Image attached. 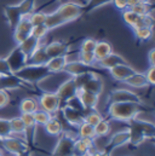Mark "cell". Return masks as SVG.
<instances>
[{
  "label": "cell",
  "mask_w": 155,
  "mask_h": 156,
  "mask_svg": "<svg viewBox=\"0 0 155 156\" xmlns=\"http://www.w3.org/2000/svg\"><path fill=\"white\" fill-rule=\"evenodd\" d=\"M124 83H126V85H128L131 87H135V88H143V87H148L149 86L147 79L144 76V74L137 73V72L133 73L130 78L126 79L124 81Z\"/></svg>",
  "instance_id": "4316f807"
},
{
  "label": "cell",
  "mask_w": 155,
  "mask_h": 156,
  "mask_svg": "<svg viewBox=\"0 0 155 156\" xmlns=\"http://www.w3.org/2000/svg\"><path fill=\"white\" fill-rule=\"evenodd\" d=\"M128 132H130V143L133 145H139L147 139H152L154 137L155 127L152 122H147L139 120L137 117L128 121Z\"/></svg>",
  "instance_id": "7a4b0ae2"
},
{
  "label": "cell",
  "mask_w": 155,
  "mask_h": 156,
  "mask_svg": "<svg viewBox=\"0 0 155 156\" xmlns=\"http://www.w3.org/2000/svg\"><path fill=\"white\" fill-rule=\"evenodd\" d=\"M11 70L9 68V64L6 62L5 58H0V75H6V74H10Z\"/></svg>",
  "instance_id": "7dc6e473"
},
{
  "label": "cell",
  "mask_w": 155,
  "mask_h": 156,
  "mask_svg": "<svg viewBox=\"0 0 155 156\" xmlns=\"http://www.w3.org/2000/svg\"><path fill=\"white\" fill-rule=\"evenodd\" d=\"M113 52V46L110 45V42L102 40V41H97L96 47L93 50V55L96 58V63L103 58H106L108 55H110Z\"/></svg>",
  "instance_id": "d4e9b609"
},
{
  "label": "cell",
  "mask_w": 155,
  "mask_h": 156,
  "mask_svg": "<svg viewBox=\"0 0 155 156\" xmlns=\"http://www.w3.org/2000/svg\"><path fill=\"white\" fill-rule=\"evenodd\" d=\"M7 64H9V68L11 70V73H17L18 70H21L23 67L27 66V61H28V57L24 55V52L20 48V46H16L11 52L10 55L5 58Z\"/></svg>",
  "instance_id": "9c48e42d"
},
{
  "label": "cell",
  "mask_w": 155,
  "mask_h": 156,
  "mask_svg": "<svg viewBox=\"0 0 155 156\" xmlns=\"http://www.w3.org/2000/svg\"><path fill=\"white\" fill-rule=\"evenodd\" d=\"M93 128H95V136H96V138L97 137H106V136H108L110 133V129H112L110 121L103 117L96 126H93Z\"/></svg>",
  "instance_id": "f546056e"
},
{
  "label": "cell",
  "mask_w": 155,
  "mask_h": 156,
  "mask_svg": "<svg viewBox=\"0 0 155 156\" xmlns=\"http://www.w3.org/2000/svg\"><path fill=\"white\" fill-rule=\"evenodd\" d=\"M24 86H26V83L13 73H10L6 75H0V88H2V90L12 91V90L22 88Z\"/></svg>",
  "instance_id": "2e32d148"
},
{
  "label": "cell",
  "mask_w": 155,
  "mask_h": 156,
  "mask_svg": "<svg viewBox=\"0 0 155 156\" xmlns=\"http://www.w3.org/2000/svg\"><path fill=\"white\" fill-rule=\"evenodd\" d=\"M39 109V102L34 97H26L20 102L21 113H35Z\"/></svg>",
  "instance_id": "83f0119b"
},
{
  "label": "cell",
  "mask_w": 155,
  "mask_h": 156,
  "mask_svg": "<svg viewBox=\"0 0 155 156\" xmlns=\"http://www.w3.org/2000/svg\"><path fill=\"white\" fill-rule=\"evenodd\" d=\"M114 102H133V103H142L141 97L130 90L126 88H116L109 93V103Z\"/></svg>",
  "instance_id": "8fae6325"
},
{
  "label": "cell",
  "mask_w": 155,
  "mask_h": 156,
  "mask_svg": "<svg viewBox=\"0 0 155 156\" xmlns=\"http://www.w3.org/2000/svg\"><path fill=\"white\" fill-rule=\"evenodd\" d=\"M16 156H32V153H31V150H27V151H23V153H21V154Z\"/></svg>",
  "instance_id": "816d5d0a"
},
{
  "label": "cell",
  "mask_w": 155,
  "mask_h": 156,
  "mask_svg": "<svg viewBox=\"0 0 155 156\" xmlns=\"http://www.w3.org/2000/svg\"><path fill=\"white\" fill-rule=\"evenodd\" d=\"M144 110L142 103L133 102H114L108 105V115L115 121L128 122L130 120L137 117Z\"/></svg>",
  "instance_id": "6da1fadb"
},
{
  "label": "cell",
  "mask_w": 155,
  "mask_h": 156,
  "mask_svg": "<svg viewBox=\"0 0 155 156\" xmlns=\"http://www.w3.org/2000/svg\"><path fill=\"white\" fill-rule=\"evenodd\" d=\"M138 2H143V4H152V0H138Z\"/></svg>",
  "instance_id": "f5cc1de1"
},
{
  "label": "cell",
  "mask_w": 155,
  "mask_h": 156,
  "mask_svg": "<svg viewBox=\"0 0 155 156\" xmlns=\"http://www.w3.org/2000/svg\"><path fill=\"white\" fill-rule=\"evenodd\" d=\"M4 153H5V150H2V149H0V156H4Z\"/></svg>",
  "instance_id": "db71d44e"
},
{
  "label": "cell",
  "mask_w": 155,
  "mask_h": 156,
  "mask_svg": "<svg viewBox=\"0 0 155 156\" xmlns=\"http://www.w3.org/2000/svg\"><path fill=\"white\" fill-rule=\"evenodd\" d=\"M109 2H112V0H87L84 4V13L91 12V11L96 10L97 7L106 5V4H109Z\"/></svg>",
  "instance_id": "d590c367"
},
{
  "label": "cell",
  "mask_w": 155,
  "mask_h": 156,
  "mask_svg": "<svg viewBox=\"0 0 155 156\" xmlns=\"http://www.w3.org/2000/svg\"><path fill=\"white\" fill-rule=\"evenodd\" d=\"M79 61L82 62L86 66H92L93 67L96 64V58H95L93 52H82V51H79Z\"/></svg>",
  "instance_id": "b9f144b4"
},
{
  "label": "cell",
  "mask_w": 155,
  "mask_h": 156,
  "mask_svg": "<svg viewBox=\"0 0 155 156\" xmlns=\"http://www.w3.org/2000/svg\"><path fill=\"white\" fill-rule=\"evenodd\" d=\"M66 74L70 75V76H77L80 74H85V73H90V72H93L96 73V67L93 66H86L82 62H80L79 59L78 61H72V62H67L66 67H64V70H63Z\"/></svg>",
  "instance_id": "9a60e30c"
},
{
  "label": "cell",
  "mask_w": 155,
  "mask_h": 156,
  "mask_svg": "<svg viewBox=\"0 0 155 156\" xmlns=\"http://www.w3.org/2000/svg\"><path fill=\"white\" fill-rule=\"evenodd\" d=\"M33 115H34V120H35L37 126H39V125H40V126H44V125L50 120V117L52 116L51 114L46 113L45 110H42V109H40V108H39L35 113H33Z\"/></svg>",
  "instance_id": "f35d334b"
},
{
  "label": "cell",
  "mask_w": 155,
  "mask_h": 156,
  "mask_svg": "<svg viewBox=\"0 0 155 156\" xmlns=\"http://www.w3.org/2000/svg\"><path fill=\"white\" fill-rule=\"evenodd\" d=\"M33 24L31 23L28 17H22L20 20V22L17 23V26L13 29V39L16 41V44H21L24 39H27L31 35Z\"/></svg>",
  "instance_id": "4fadbf2b"
},
{
  "label": "cell",
  "mask_w": 155,
  "mask_h": 156,
  "mask_svg": "<svg viewBox=\"0 0 155 156\" xmlns=\"http://www.w3.org/2000/svg\"><path fill=\"white\" fill-rule=\"evenodd\" d=\"M4 12H5V17L9 22L10 28L13 30L15 27L17 26V23L20 22V20L23 17L21 11H20L18 5H6L4 7Z\"/></svg>",
  "instance_id": "ffe728a7"
},
{
  "label": "cell",
  "mask_w": 155,
  "mask_h": 156,
  "mask_svg": "<svg viewBox=\"0 0 155 156\" xmlns=\"http://www.w3.org/2000/svg\"><path fill=\"white\" fill-rule=\"evenodd\" d=\"M58 137L57 145L51 156H74V140L77 137L66 131H63Z\"/></svg>",
  "instance_id": "277c9868"
},
{
  "label": "cell",
  "mask_w": 155,
  "mask_h": 156,
  "mask_svg": "<svg viewBox=\"0 0 155 156\" xmlns=\"http://www.w3.org/2000/svg\"><path fill=\"white\" fill-rule=\"evenodd\" d=\"M144 76H146V79H147L149 86H154V83H155V66H150V67H149V69L146 72Z\"/></svg>",
  "instance_id": "bcb514c9"
},
{
  "label": "cell",
  "mask_w": 155,
  "mask_h": 156,
  "mask_svg": "<svg viewBox=\"0 0 155 156\" xmlns=\"http://www.w3.org/2000/svg\"><path fill=\"white\" fill-rule=\"evenodd\" d=\"M1 147L5 151H7L12 155H18L23 151L31 150L27 140H23V139L12 137V136H9V137L1 139Z\"/></svg>",
  "instance_id": "ba28073f"
},
{
  "label": "cell",
  "mask_w": 155,
  "mask_h": 156,
  "mask_svg": "<svg viewBox=\"0 0 155 156\" xmlns=\"http://www.w3.org/2000/svg\"><path fill=\"white\" fill-rule=\"evenodd\" d=\"M102 119H103L102 114H101V113H98L96 109L90 110V112H87V113L85 114V122L90 123L91 126H96V125H97Z\"/></svg>",
  "instance_id": "74e56055"
},
{
  "label": "cell",
  "mask_w": 155,
  "mask_h": 156,
  "mask_svg": "<svg viewBox=\"0 0 155 156\" xmlns=\"http://www.w3.org/2000/svg\"><path fill=\"white\" fill-rule=\"evenodd\" d=\"M39 108L46 113L55 115L61 110V102L55 92H44L39 98Z\"/></svg>",
  "instance_id": "52a82bcc"
},
{
  "label": "cell",
  "mask_w": 155,
  "mask_h": 156,
  "mask_svg": "<svg viewBox=\"0 0 155 156\" xmlns=\"http://www.w3.org/2000/svg\"><path fill=\"white\" fill-rule=\"evenodd\" d=\"M138 0H127V9H131L133 5H136Z\"/></svg>",
  "instance_id": "f907efd6"
},
{
  "label": "cell",
  "mask_w": 155,
  "mask_h": 156,
  "mask_svg": "<svg viewBox=\"0 0 155 156\" xmlns=\"http://www.w3.org/2000/svg\"><path fill=\"white\" fill-rule=\"evenodd\" d=\"M44 24L47 27L49 30H51V29H55V28H57V27H61V26L66 24V22H64V20L61 17V15L55 10L53 12L47 13Z\"/></svg>",
  "instance_id": "f1b7e54d"
},
{
  "label": "cell",
  "mask_w": 155,
  "mask_h": 156,
  "mask_svg": "<svg viewBox=\"0 0 155 156\" xmlns=\"http://www.w3.org/2000/svg\"><path fill=\"white\" fill-rule=\"evenodd\" d=\"M77 91H78V88H77V86H75V82H74V80H73L72 76L66 79L63 82H61V83L58 85V87L56 88L55 93H56V96L58 97V99H59V102H61V108H62L63 105H66L69 99H72L73 97L77 96Z\"/></svg>",
  "instance_id": "8992f818"
},
{
  "label": "cell",
  "mask_w": 155,
  "mask_h": 156,
  "mask_svg": "<svg viewBox=\"0 0 155 156\" xmlns=\"http://www.w3.org/2000/svg\"><path fill=\"white\" fill-rule=\"evenodd\" d=\"M96 44H97V40L92 39V38H87V39H85L81 42L79 51H82V52H93V50L96 47Z\"/></svg>",
  "instance_id": "ee69618b"
},
{
  "label": "cell",
  "mask_w": 155,
  "mask_h": 156,
  "mask_svg": "<svg viewBox=\"0 0 155 156\" xmlns=\"http://www.w3.org/2000/svg\"><path fill=\"white\" fill-rule=\"evenodd\" d=\"M77 97L79 98L80 103L82 104L85 112H90V110H93L97 108V104H98V97L97 94L92 93V92H88V91H85L82 88H79L77 91Z\"/></svg>",
  "instance_id": "5bb4252c"
},
{
  "label": "cell",
  "mask_w": 155,
  "mask_h": 156,
  "mask_svg": "<svg viewBox=\"0 0 155 156\" xmlns=\"http://www.w3.org/2000/svg\"><path fill=\"white\" fill-rule=\"evenodd\" d=\"M130 143V132L128 129H122V131H119L114 133L109 140V143L107 144V147L103 149L104 153H107L108 155L112 156V154L114 153V150L122 147V145H126Z\"/></svg>",
  "instance_id": "30bf717a"
},
{
  "label": "cell",
  "mask_w": 155,
  "mask_h": 156,
  "mask_svg": "<svg viewBox=\"0 0 155 156\" xmlns=\"http://www.w3.org/2000/svg\"><path fill=\"white\" fill-rule=\"evenodd\" d=\"M24 83H39L44 79L50 76L52 73L49 72L46 66H34V64H27L21 70L15 73Z\"/></svg>",
  "instance_id": "3957f363"
},
{
  "label": "cell",
  "mask_w": 155,
  "mask_h": 156,
  "mask_svg": "<svg viewBox=\"0 0 155 156\" xmlns=\"http://www.w3.org/2000/svg\"><path fill=\"white\" fill-rule=\"evenodd\" d=\"M17 5H18L20 11L23 17H28L35 10V0H22Z\"/></svg>",
  "instance_id": "836d02e7"
},
{
  "label": "cell",
  "mask_w": 155,
  "mask_h": 156,
  "mask_svg": "<svg viewBox=\"0 0 155 156\" xmlns=\"http://www.w3.org/2000/svg\"><path fill=\"white\" fill-rule=\"evenodd\" d=\"M56 11L61 15V17L64 20V22L68 23V22L75 21L81 15H84V5H80L75 1L68 0V1L62 2L57 7Z\"/></svg>",
  "instance_id": "5b68a950"
},
{
  "label": "cell",
  "mask_w": 155,
  "mask_h": 156,
  "mask_svg": "<svg viewBox=\"0 0 155 156\" xmlns=\"http://www.w3.org/2000/svg\"><path fill=\"white\" fill-rule=\"evenodd\" d=\"M40 44H41V40H38L37 38H34L33 35H29L27 39H24L21 44H18L17 46H20V48L24 52V55L27 57H29L35 51V48L38 47Z\"/></svg>",
  "instance_id": "484cf974"
},
{
  "label": "cell",
  "mask_w": 155,
  "mask_h": 156,
  "mask_svg": "<svg viewBox=\"0 0 155 156\" xmlns=\"http://www.w3.org/2000/svg\"><path fill=\"white\" fill-rule=\"evenodd\" d=\"M44 127H45V131L50 136H53V137H58L64 131L62 121L57 116H55V115H52L50 117V120L44 125Z\"/></svg>",
  "instance_id": "cb8c5ba5"
},
{
  "label": "cell",
  "mask_w": 155,
  "mask_h": 156,
  "mask_svg": "<svg viewBox=\"0 0 155 156\" xmlns=\"http://www.w3.org/2000/svg\"><path fill=\"white\" fill-rule=\"evenodd\" d=\"M77 128L80 138H92V139L96 138V136H95V128L90 123H87V122L84 121L82 123H80L78 126Z\"/></svg>",
  "instance_id": "4dcf8cb0"
},
{
  "label": "cell",
  "mask_w": 155,
  "mask_h": 156,
  "mask_svg": "<svg viewBox=\"0 0 155 156\" xmlns=\"http://www.w3.org/2000/svg\"><path fill=\"white\" fill-rule=\"evenodd\" d=\"M153 15L152 13H148V15H144V16H138L136 23L133 24V29L135 28H141V27H153Z\"/></svg>",
  "instance_id": "e575fe53"
},
{
  "label": "cell",
  "mask_w": 155,
  "mask_h": 156,
  "mask_svg": "<svg viewBox=\"0 0 155 156\" xmlns=\"http://www.w3.org/2000/svg\"><path fill=\"white\" fill-rule=\"evenodd\" d=\"M45 51H46L49 58H52V57L64 56L69 51V47H68V44H66L64 41L56 40V41H52V42L45 45Z\"/></svg>",
  "instance_id": "ac0fdd59"
},
{
  "label": "cell",
  "mask_w": 155,
  "mask_h": 156,
  "mask_svg": "<svg viewBox=\"0 0 155 156\" xmlns=\"http://www.w3.org/2000/svg\"><path fill=\"white\" fill-rule=\"evenodd\" d=\"M10 134H11L10 120L0 117V139H4L6 137H9Z\"/></svg>",
  "instance_id": "7bdbcfd3"
},
{
  "label": "cell",
  "mask_w": 155,
  "mask_h": 156,
  "mask_svg": "<svg viewBox=\"0 0 155 156\" xmlns=\"http://www.w3.org/2000/svg\"><path fill=\"white\" fill-rule=\"evenodd\" d=\"M133 73H136V70L128 63L119 64V66H116L114 68L109 69V74L112 75V78L116 80V81H121V82H124L126 79L130 78Z\"/></svg>",
  "instance_id": "e0dca14e"
},
{
  "label": "cell",
  "mask_w": 155,
  "mask_h": 156,
  "mask_svg": "<svg viewBox=\"0 0 155 156\" xmlns=\"http://www.w3.org/2000/svg\"><path fill=\"white\" fill-rule=\"evenodd\" d=\"M66 64H67V57L64 55V56H58V57L49 58V61H47V63L45 66H46V68L49 69L50 73L58 74V73H63Z\"/></svg>",
  "instance_id": "603a6c76"
},
{
  "label": "cell",
  "mask_w": 155,
  "mask_h": 156,
  "mask_svg": "<svg viewBox=\"0 0 155 156\" xmlns=\"http://www.w3.org/2000/svg\"><path fill=\"white\" fill-rule=\"evenodd\" d=\"M59 112H62V115H63L64 121L68 125L73 126V127H78L80 123H82L85 121V114L86 113L82 112V110L72 108L69 105H63Z\"/></svg>",
  "instance_id": "7c38bea8"
},
{
  "label": "cell",
  "mask_w": 155,
  "mask_h": 156,
  "mask_svg": "<svg viewBox=\"0 0 155 156\" xmlns=\"http://www.w3.org/2000/svg\"><path fill=\"white\" fill-rule=\"evenodd\" d=\"M148 59H149V64H150V66H155V50L154 48L149 51Z\"/></svg>",
  "instance_id": "681fc988"
},
{
  "label": "cell",
  "mask_w": 155,
  "mask_h": 156,
  "mask_svg": "<svg viewBox=\"0 0 155 156\" xmlns=\"http://www.w3.org/2000/svg\"><path fill=\"white\" fill-rule=\"evenodd\" d=\"M131 10L138 15V16H144L148 13H152V4H143V2H137L131 7Z\"/></svg>",
  "instance_id": "8d00e7d4"
},
{
  "label": "cell",
  "mask_w": 155,
  "mask_h": 156,
  "mask_svg": "<svg viewBox=\"0 0 155 156\" xmlns=\"http://www.w3.org/2000/svg\"><path fill=\"white\" fill-rule=\"evenodd\" d=\"M136 39L139 41H148L153 37V27H141L133 29Z\"/></svg>",
  "instance_id": "1f68e13d"
},
{
  "label": "cell",
  "mask_w": 155,
  "mask_h": 156,
  "mask_svg": "<svg viewBox=\"0 0 155 156\" xmlns=\"http://www.w3.org/2000/svg\"><path fill=\"white\" fill-rule=\"evenodd\" d=\"M81 88L99 96L103 92V81H102V79L97 75V73H95L91 78L84 83V86Z\"/></svg>",
  "instance_id": "7402d4cb"
},
{
  "label": "cell",
  "mask_w": 155,
  "mask_h": 156,
  "mask_svg": "<svg viewBox=\"0 0 155 156\" xmlns=\"http://www.w3.org/2000/svg\"><path fill=\"white\" fill-rule=\"evenodd\" d=\"M46 16H47V12L44 11V10H34L29 16V21L33 26H39V24H44L45 23V20H46Z\"/></svg>",
  "instance_id": "d6a6232c"
},
{
  "label": "cell",
  "mask_w": 155,
  "mask_h": 156,
  "mask_svg": "<svg viewBox=\"0 0 155 156\" xmlns=\"http://www.w3.org/2000/svg\"><path fill=\"white\" fill-rule=\"evenodd\" d=\"M138 18V15H136L131 9H125L122 10V20L125 21V23L130 27H133V24L136 23Z\"/></svg>",
  "instance_id": "60d3db41"
},
{
  "label": "cell",
  "mask_w": 155,
  "mask_h": 156,
  "mask_svg": "<svg viewBox=\"0 0 155 156\" xmlns=\"http://www.w3.org/2000/svg\"><path fill=\"white\" fill-rule=\"evenodd\" d=\"M112 2L114 4L116 9L121 10V11L127 9V0H112Z\"/></svg>",
  "instance_id": "c3c4849f"
},
{
  "label": "cell",
  "mask_w": 155,
  "mask_h": 156,
  "mask_svg": "<svg viewBox=\"0 0 155 156\" xmlns=\"http://www.w3.org/2000/svg\"><path fill=\"white\" fill-rule=\"evenodd\" d=\"M49 61V56L45 51V45L40 44L35 51L28 57L27 64H34V66H45Z\"/></svg>",
  "instance_id": "44dd1931"
},
{
  "label": "cell",
  "mask_w": 155,
  "mask_h": 156,
  "mask_svg": "<svg viewBox=\"0 0 155 156\" xmlns=\"http://www.w3.org/2000/svg\"><path fill=\"white\" fill-rule=\"evenodd\" d=\"M49 33V29L45 24H39V26H33L31 35H33L34 38H37L38 40H42Z\"/></svg>",
  "instance_id": "ab89813d"
},
{
  "label": "cell",
  "mask_w": 155,
  "mask_h": 156,
  "mask_svg": "<svg viewBox=\"0 0 155 156\" xmlns=\"http://www.w3.org/2000/svg\"><path fill=\"white\" fill-rule=\"evenodd\" d=\"M124 63H127L126 59L121 55L115 53V52H112L106 58H103V59H101V61L97 62V64H98V67L101 69H107V70L114 68V67L119 66V64H124Z\"/></svg>",
  "instance_id": "d6986e66"
},
{
  "label": "cell",
  "mask_w": 155,
  "mask_h": 156,
  "mask_svg": "<svg viewBox=\"0 0 155 156\" xmlns=\"http://www.w3.org/2000/svg\"><path fill=\"white\" fill-rule=\"evenodd\" d=\"M10 102H11V98H10L9 91L0 88V109L6 108L10 104Z\"/></svg>",
  "instance_id": "f6af8a7d"
}]
</instances>
